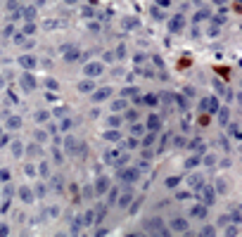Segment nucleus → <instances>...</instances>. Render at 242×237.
I'll return each mask as SVG.
<instances>
[{
    "label": "nucleus",
    "mask_w": 242,
    "mask_h": 237,
    "mask_svg": "<svg viewBox=\"0 0 242 237\" xmlns=\"http://www.w3.org/2000/svg\"><path fill=\"white\" fill-rule=\"evenodd\" d=\"M157 126H159V118H157V116H154V118H150V128H152V130H157Z\"/></svg>",
    "instance_id": "nucleus-2"
},
{
    "label": "nucleus",
    "mask_w": 242,
    "mask_h": 237,
    "mask_svg": "<svg viewBox=\"0 0 242 237\" xmlns=\"http://www.w3.org/2000/svg\"><path fill=\"white\" fill-rule=\"evenodd\" d=\"M105 187H107V180H105V178H102V180H100V183H97V190H100V192H102Z\"/></svg>",
    "instance_id": "nucleus-3"
},
{
    "label": "nucleus",
    "mask_w": 242,
    "mask_h": 237,
    "mask_svg": "<svg viewBox=\"0 0 242 237\" xmlns=\"http://www.w3.org/2000/svg\"><path fill=\"white\" fill-rule=\"evenodd\" d=\"M190 183H192V187H197V185L202 183V180H199V176H192V180H190Z\"/></svg>",
    "instance_id": "nucleus-4"
},
{
    "label": "nucleus",
    "mask_w": 242,
    "mask_h": 237,
    "mask_svg": "<svg viewBox=\"0 0 242 237\" xmlns=\"http://www.w3.org/2000/svg\"><path fill=\"white\" fill-rule=\"evenodd\" d=\"M173 228H176V230H185L188 223H185V221H176V223H173Z\"/></svg>",
    "instance_id": "nucleus-1"
}]
</instances>
